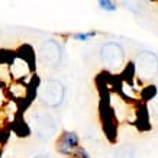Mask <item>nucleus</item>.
<instances>
[{"label":"nucleus","mask_w":158,"mask_h":158,"mask_svg":"<svg viewBox=\"0 0 158 158\" xmlns=\"http://www.w3.org/2000/svg\"><path fill=\"white\" fill-rule=\"evenodd\" d=\"M100 61L107 71H120L126 61V52L119 42H105L100 47Z\"/></svg>","instance_id":"obj_3"},{"label":"nucleus","mask_w":158,"mask_h":158,"mask_svg":"<svg viewBox=\"0 0 158 158\" xmlns=\"http://www.w3.org/2000/svg\"><path fill=\"white\" fill-rule=\"evenodd\" d=\"M135 74L141 81H149L158 74V57L151 51H142L135 61Z\"/></svg>","instance_id":"obj_4"},{"label":"nucleus","mask_w":158,"mask_h":158,"mask_svg":"<svg viewBox=\"0 0 158 158\" xmlns=\"http://www.w3.org/2000/svg\"><path fill=\"white\" fill-rule=\"evenodd\" d=\"M29 123L34 134L42 141L52 139L57 135V120L47 109H35L29 116Z\"/></svg>","instance_id":"obj_1"},{"label":"nucleus","mask_w":158,"mask_h":158,"mask_svg":"<svg viewBox=\"0 0 158 158\" xmlns=\"http://www.w3.org/2000/svg\"><path fill=\"white\" fill-rule=\"evenodd\" d=\"M9 74L13 81L25 83L26 78L32 76V62L26 55H15L9 64Z\"/></svg>","instance_id":"obj_6"},{"label":"nucleus","mask_w":158,"mask_h":158,"mask_svg":"<svg viewBox=\"0 0 158 158\" xmlns=\"http://www.w3.org/2000/svg\"><path fill=\"white\" fill-rule=\"evenodd\" d=\"M80 145V138L76 132L64 131L57 141V151L61 155H73Z\"/></svg>","instance_id":"obj_7"},{"label":"nucleus","mask_w":158,"mask_h":158,"mask_svg":"<svg viewBox=\"0 0 158 158\" xmlns=\"http://www.w3.org/2000/svg\"><path fill=\"white\" fill-rule=\"evenodd\" d=\"M65 99V87L60 80L48 78L39 86L38 100L47 109H57L64 103Z\"/></svg>","instance_id":"obj_2"},{"label":"nucleus","mask_w":158,"mask_h":158,"mask_svg":"<svg viewBox=\"0 0 158 158\" xmlns=\"http://www.w3.org/2000/svg\"><path fill=\"white\" fill-rule=\"evenodd\" d=\"M149 110L152 112V115L158 116V96L149 100Z\"/></svg>","instance_id":"obj_13"},{"label":"nucleus","mask_w":158,"mask_h":158,"mask_svg":"<svg viewBox=\"0 0 158 158\" xmlns=\"http://www.w3.org/2000/svg\"><path fill=\"white\" fill-rule=\"evenodd\" d=\"M35 158H49V157H47V155H38V157H35Z\"/></svg>","instance_id":"obj_14"},{"label":"nucleus","mask_w":158,"mask_h":158,"mask_svg":"<svg viewBox=\"0 0 158 158\" xmlns=\"http://www.w3.org/2000/svg\"><path fill=\"white\" fill-rule=\"evenodd\" d=\"M38 60L47 68H57L62 61L61 45L55 39H47L38 48Z\"/></svg>","instance_id":"obj_5"},{"label":"nucleus","mask_w":158,"mask_h":158,"mask_svg":"<svg viewBox=\"0 0 158 158\" xmlns=\"http://www.w3.org/2000/svg\"><path fill=\"white\" fill-rule=\"evenodd\" d=\"M97 5H99V7H100L102 10H106V12H115V10L118 9V3H116V2H112V0H102Z\"/></svg>","instance_id":"obj_11"},{"label":"nucleus","mask_w":158,"mask_h":158,"mask_svg":"<svg viewBox=\"0 0 158 158\" xmlns=\"http://www.w3.org/2000/svg\"><path fill=\"white\" fill-rule=\"evenodd\" d=\"M9 93L13 99H22L28 93V86L22 81H13L9 87Z\"/></svg>","instance_id":"obj_8"},{"label":"nucleus","mask_w":158,"mask_h":158,"mask_svg":"<svg viewBox=\"0 0 158 158\" xmlns=\"http://www.w3.org/2000/svg\"><path fill=\"white\" fill-rule=\"evenodd\" d=\"M112 158H135V149L129 145L120 147V148L115 149Z\"/></svg>","instance_id":"obj_9"},{"label":"nucleus","mask_w":158,"mask_h":158,"mask_svg":"<svg viewBox=\"0 0 158 158\" xmlns=\"http://www.w3.org/2000/svg\"><path fill=\"white\" fill-rule=\"evenodd\" d=\"M96 32H78V34H74L71 36L74 41H80V42H87V41H90L91 38H94L96 36Z\"/></svg>","instance_id":"obj_10"},{"label":"nucleus","mask_w":158,"mask_h":158,"mask_svg":"<svg viewBox=\"0 0 158 158\" xmlns=\"http://www.w3.org/2000/svg\"><path fill=\"white\" fill-rule=\"evenodd\" d=\"M71 157H73V158H91V157H90V154L87 152V151H86L84 148H80V147L77 148V151H76L74 154H73Z\"/></svg>","instance_id":"obj_12"}]
</instances>
